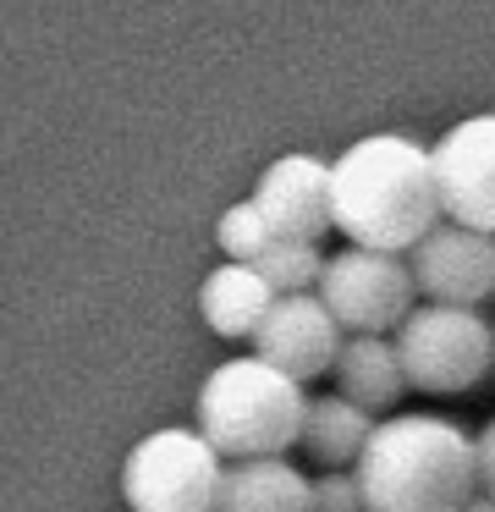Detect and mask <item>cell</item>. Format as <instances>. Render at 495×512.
I'll list each match as a JSON object with an SVG mask.
<instances>
[{
  "label": "cell",
  "mask_w": 495,
  "mask_h": 512,
  "mask_svg": "<svg viewBox=\"0 0 495 512\" xmlns=\"http://www.w3.org/2000/svg\"><path fill=\"white\" fill-rule=\"evenodd\" d=\"M435 160L402 133H369L330 160V226L358 248L407 254L440 221Z\"/></svg>",
  "instance_id": "obj_1"
},
{
  "label": "cell",
  "mask_w": 495,
  "mask_h": 512,
  "mask_svg": "<svg viewBox=\"0 0 495 512\" xmlns=\"http://www.w3.org/2000/svg\"><path fill=\"white\" fill-rule=\"evenodd\" d=\"M352 474L369 512H462V501L479 490L473 435L440 413L374 419Z\"/></svg>",
  "instance_id": "obj_2"
},
{
  "label": "cell",
  "mask_w": 495,
  "mask_h": 512,
  "mask_svg": "<svg viewBox=\"0 0 495 512\" xmlns=\"http://www.w3.org/2000/svg\"><path fill=\"white\" fill-rule=\"evenodd\" d=\"M303 380L270 358H226L198 386V430L220 457H275L303 435Z\"/></svg>",
  "instance_id": "obj_3"
},
{
  "label": "cell",
  "mask_w": 495,
  "mask_h": 512,
  "mask_svg": "<svg viewBox=\"0 0 495 512\" xmlns=\"http://www.w3.org/2000/svg\"><path fill=\"white\" fill-rule=\"evenodd\" d=\"M407 386L424 397H462L495 369V325L468 303H413L391 331Z\"/></svg>",
  "instance_id": "obj_4"
},
{
  "label": "cell",
  "mask_w": 495,
  "mask_h": 512,
  "mask_svg": "<svg viewBox=\"0 0 495 512\" xmlns=\"http://www.w3.org/2000/svg\"><path fill=\"white\" fill-rule=\"evenodd\" d=\"M220 468L204 430H154L121 463V496L132 512H215Z\"/></svg>",
  "instance_id": "obj_5"
},
{
  "label": "cell",
  "mask_w": 495,
  "mask_h": 512,
  "mask_svg": "<svg viewBox=\"0 0 495 512\" xmlns=\"http://www.w3.org/2000/svg\"><path fill=\"white\" fill-rule=\"evenodd\" d=\"M319 298L325 309L341 320V331H380L391 336L396 325L407 320L418 298L413 265L391 248H358L347 243L341 254L325 259L319 270Z\"/></svg>",
  "instance_id": "obj_6"
},
{
  "label": "cell",
  "mask_w": 495,
  "mask_h": 512,
  "mask_svg": "<svg viewBox=\"0 0 495 512\" xmlns=\"http://www.w3.org/2000/svg\"><path fill=\"white\" fill-rule=\"evenodd\" d=\"M407 265H413L418 298L429 303L479 309L484 298H495V232H479V226H462V221H435L407 248Z\"/></svg>",
  "instance_id": "obj_7"
},
{
  "label": "cell",
  "mask_w": 495,
  "mask_h": 512,
  "mask_svg": "<svg viewBox=\"0 0 495 512\" xmlns=\"http://www.w3.org/2000/svg\"><path fill=\"white\" fill-rule=\"evenodd\" d=\"M341 336H347L341 320L325 309V298H319V287H314V292H281L248 342L259 358H270L275 369H286L292 380L308 386V380L336 369Z\"/></svg>",
  "instance_id": "obj_8"
},
{
  "label": "cell",
  "mask_w": 495,
  "mask_h": 512,
  "mask_svg": "<svg viewBox=\"0 0 495 512\" xmlns=\"http://www.w3.org/2000/svg\"><path fill=\"white\" fill-rule=\"evenodd\" d=\"M435 188L446 221L495 232V116H468L457 122L435 149Z\"/></svg>",
  "instance_id": "obj_9"
},
{
  "label": "cell",
  "mask_w": 495,
  "mask_h": 512,
  "mask_svg": "<svg viewBox=\"0 0 495 512\" xmlns=\"http://www.w3.org/2000/svg\"><path fill=\"white\" fill-rule=\"evenodd\" d=\"M253 204L264 210L275 237H314L330 232V166L314 155H281L259 171Z\"/></svg>",
  "instance_id": "obj_10"
},
{
  "label": "cell",
  "mask_w": 495,
  "mask_h": 512,
  "mask_svg": "<svg viewBox=\"0 0 495 512\" xmlns=\"http://www.w3.org/2000/svg\"><path fill=\"white\" fill-rule=\"evenodd\" d=\"M215 512H314V479L275 457H231L220 468Z\"/></svg>",
  "instance_id": "obj_11"
},
{
  "label": "cell",
  "mask_w": 495,
  "mask_h": 512,
  "mask_svg": "<svg viewBox=\"0 0 495 512\" xmlns=\"http://www.w3.org/2000/svg\"><path fill=\"white\" fill-rule=\"evenodd\" d=\"M330 375H336L341 397H352L369 413L396 408V397L407 391L402 353H396V342L380 331H347L341 336V353H336V369H330Z\"/></svg>",
  "instance_id": "obj_12"
},
{
  "label": "cell",
  "mask_w": 495,
  "mask_h": 512,
  "mask_svg": "<svg viewBox=\"0 0 495 512\" xmlns=\"http://www.w3.org/2000/svg\"><path fill=\"white\" fill-rule=\"evenodd\" d=\"M275 287L259 276V265H242V259H226L204 276L198 287V309H204V325L226 342H242V336L259 331V320L270 314Z\"/></svg>",
  "instance_id": "obj_13"
},
{
  "label": "cell",
  "mask_w": 495,
  "mask_h": 512,
  "mask_svg": "<svg viewBox=\"0 0 495 512\" xmlns=\"http://www.w3.org/2000/svg\"><path fill=\"white\" fill-rule=\"evenodd\" d=\"M369 430H374V413L358 408L352 397H341V391H330V397H308L297 446H303L319 468H352L363 452V441H369Z\"/></svg>",
  "instance_id": "obj_14"
},
{
  "label": "cell",
  "mask_w": 495,
  "mask_h": 512,
  "mask_svg": "<svg viewBox=\"0 0 495 512\" xmlns=\"http://www.w3.org/2000/svg\"><path fill=\"white\" fill-rule=\"evenodd\" d=\"M253 265L275 287V298H281V292H314L319 270H325V254H319V243H303V237H275Z\"/></svg>",
  "instance_id": "obj_15"
},
{
  "label": "cell",
  "mask_w": 495,
  "mask_h": 512,
  "mask_svg": "<svg viewBox=\"0 0 495 512\" xmlns=\"http://www.w3.org/2000/svg\"><path fill=\"white\" fill-rule=\"evenodd\" d=\"M215 243H220V254H226V259L253 265V259L275 243V232H270V221H264V210L248 199V204H231V210L215 221Z\"/></svg>",
  "instance_id": "obj_16"
},
{
  "label": "cell",
  "mask_w": 495,
  "mask_h": 512,
  "mask_svg": "<svg viewBox=\"0 0 495 512\" xmlns=\"http://www.w3.org/2000/svg\"><path fill=\"white\" fill-rule=\"evenodd\" d=\"M314 512H369L363 507V485L352 468H325L314 479Z\"/></svg>",
  "instance_id": "obj_17"
},
{
  "label": "cell",
  "mask_w": 495,
  "mask_h": 512,
  "mask_svg": "<svg viewBox=\"0 0 495 512\" xmlns=\"http://www.w3.org/2000/svg\"><path fill=\"white\" fill-rule=\"evenodd\" d=\"M473 468H479V490L495 496V419L473 435Z\"/></svg>",
  "instance_id": "obj_18"
},
{
  "label": "cell",
  "mask_w": 495,
  "mask_h": 512,
  "mask_svg": "<svg viewBox=\"0 0 495 512\" xmlns=\"http://www.w3.org/2000/svg\"><path fill=\"white\" fill-rule=\"evenodd\" d=\"M462 512H495V496H484V490H473V496L462 501Z\"/></svg>",
  "instance_id": "obj_19"
}]
</instances>
